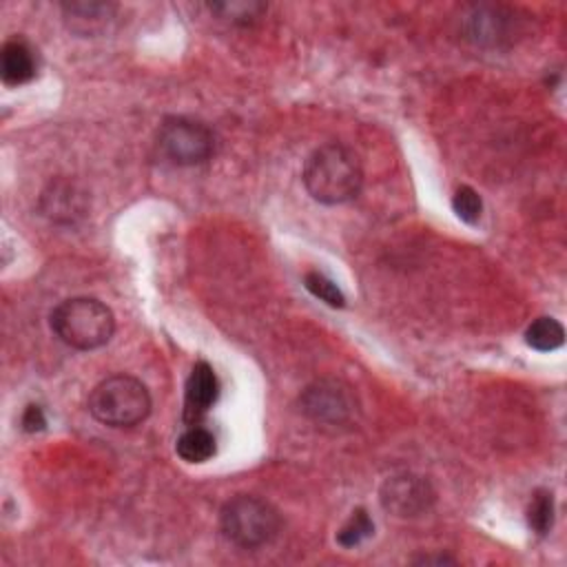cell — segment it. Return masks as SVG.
I'll return each mask as SVG.
<instances>
[{
	"label": "cell",
	"instance_id": "cell-1",
	"mask_svg": "<svg viewBox=\"0 0 567 567\" xmlns=\"http://www.w3.org/2000/svg\"><path fill=\"white\" fill-rule=\"evenodd\" d=\"M301 179L312 199L326 206H337L361 193L363 168L352 148L330 142L308 155Z\"/></svg>",
	"mask_w": 567,
	"mask_h": 567
},
{
	"label": "cell",
	"instance_id": "cell-2",
	"mask_svg": "<svg viewBox=\"0 0 567 567\" xmlns=\"http://www.w3.org/2000/svg\"><path fill=\"white\" fill-rule=\"evenodd\" d=\"M53 334L73 350H95L111 341L115 317L95 297H71L58 303L49 317Z\"/></svg>",
	"mask_w": 567,
	"mask_h": 567
},
{
	"label": "cell",
	"instance_id": "cell-3",
	"mask_svg": "<svg viewBox=\"0 0 567 567\" xmlns=\"http://www.w3.org/2000/svg\"><path fill=\"white\" fill-rule=\"evenodd\" d=\"M89 412L102 425L135 427L151 414V394L140 379L111 374L91 390Z\"/></svg>",
	"mask_w": 567,
	"mask_h": 567
},
{
	"label": "cell",
	"instance_id": "cell-4",
	"mask_svg": "<svg viewBox=\"0 0 567 567\" xmlns=\"http://www.w3.org/2000/svg\"><path fill=\"white\" fill-rule=\"evenodd\" d=\"M224 538L241 549H257L272 543L281 529V516L275 505L259 496L237 494L219 512Z\"/></svg>",
	"mask_w": 567,
	"mask_h": 567
},
{
	"label": "cell",
	"instance_id": "cell-5",
	"mask_svg": "<svg viewBox=\"0 0 567 567\" xmlns=\"http://www.w3.org/2000/svg\"><path fill=\"white\" fill-rule=\"evenodd\" d=\"M157 146L173 164L195 166L215 153V135L195 117L171 115L157 128Z\"/></svg>",
	"mask_w": 567,
	"mask_h": 567
},
{
	"label": "cell",
	"instance_id": "cell-6",
	"mask_svg": "<svg viewBox=\"0 0 567 567\" xmlns=\"http://www.w3.org/2000/svg\"><path fill=\"white\" fill-rule=\"evenodd\" d=\"M301 412L323 425H346L354 419L357 399L352 388L337 379H319L299 396Z\"/></svg>",
	"mask_w": 567,
	"mask_h": 567
},
{
	"label": "cell",
	"instance_id": "cell-7",
	"mask_svg": "<svg viewBox=\"0 0 567 567\" xmlns=\"http://www.w3.org/2000/svg\"><path fill=\"white\" fill-rule=\"evenodd\" d=\"M89 206H91L89 193L75 179H69V177L51 179L38 199L40 213L58 226L80 224L89 215Z\"/></svg>",
	"mask_w": 567,
	"mask_h": 567
},
{
	"label": "cell",
	"instance_id": "cell-8",
	"mask_svg": "<svg viewBox=\"0 0 567 567\" xmlns=\"http://www.w3.org/2000/svg\"><path fill=\"white\" fill-rule=\"evenodd\" d=\"M379 501L385 512L399 518H414L432 507L434 489L423 476L396 474L381 485Z\"/></svg>",
	"mask_w": 567,
	"mask_h": 567
},
{
	"label": "cell",
	"instance_id": "cell-9",
	"mask_svg": "<svg viewBox=\"0 0 567 567\" xmlns=\"http://www.w3.org/2000/svg\"><path fill=\"white\" fill-rule=\"evenodd\" d=\"M463 18L467 38L483 47H496L516 31L514 13L498 4H474Z\"/></svg>",
	"mask_w": 567,
	"mask_h": 567
},
{
	"label": "cell",
	"instance_id": "cell-10",
	"mask_svg": "<svg viewBox=\"0 0 567 567\" xmlns=\"http://www.w3.org/2000/svg\"><path fill=\"white\" fill-rule=\"evenodd\" d=\"M219 396V381L210 363L197 361L184 388V421L197 425Z\"/></svg>",
	"mask_w": 567,
	"mask_h": 567
},
{
	"label": "cell",
	"instance_id": "cell-11",
	"mask_svg": "<svg viewBox=\"0 0 567 567\" xmlns=\"http://www.w3.org/2000/svg\"><path fill=\"white\" fill-rule=\"evenodd\" d=\"M117 4L95 0H71L62 4V20L69 31L82 38H95L115 20Z\"/></svg>",
	"mask_w": 567,
	"mask_h": 567
},
{
	"label": "cell",
	"instance_id": "cell-12",
	"mask_svg": "<svg viewBox=\"0 0 567 567\" xmlns=\"http://www.w3.org/2000/svg\"><path fill=\"white\" fill-rule=\"evenodd\" d=\"M38 62H35V51L31 49L29 42L22 38H11L2 44L0 51V75L4 84L18 86L35 78Z\"/></svg>",
	"mask_w": 567,
	"mask_h": 567
},
{
	"label": "cell",
	"instance_id": "cell-13",
	"mask_svg": "<svg viewBox=\"0 0 567 567\" xmlns=\"http://www.w3.org/2000/svg\"><path fill=\"white\" fill-rule=\"evenodd\" d=\"M175 452L186 463H206L217 452V441L210 430L202 425H190L175 443Z\"/></svg>",
	"mask_w": 567,
	"mask_h": 567
},
{
	"label": "cell",
	"instance_id": "cell-14",
	"mask_svg": "<svg viewBox=\"0 0 567 567\" xmlns=\"http://www.w3.org/2000/svg\"><path fill=\"white\" fill-rule=\"evenodd\" d=\"M525 343L538 352L558 350L565 343V328L554 317H538L527 326Z\"/></svg>",
	"mask_w": 567,
	"mask_h": 567
},
{
	"label": "cell",
	"instance_id": "cell-15",
	"mask_svg": "<svg viewBox=\"0 0 567 567\" xmlns=\"http://www.w3.org/2000/svg\"><path fill=\"white\" fill-rule=\"evenodd\" d=\"M554 494L549 489H536L527 505V525L538 536H545L554 527Z\"/></svg>",
	"mask_w": 567,
	"mask_h": 567
},
{
	"label": "cell",
	"instance_id": "cell-16",
	"mask_svg": "<svg viewBox=\"0 0 567 567\" xmlns=\"http://www.w3.org/2000/svg\"><path fill=\"white\" fill-rule=\"evenodd\" d=\"M374 534V523L368 516V512L363 507L354 509L350 514V518L343 523V527L337 532V543L341 547H357L361 545L365 538H370Z\"/></svg>",
	"mask_w": 567,
	"mask_h": 567
},
{
	"label": "cell",
	"instance_id": "cell-17",
	"mask_svg": "<svg viewBox=\"0 0 567 567\" xmlns=\"http://www.w3.org/2000/svg\"><path fill=\"white\" fill-rule=\"evenodd\" d=\"M303 286L308 288V292H310L312 297L321 299L323 303H328V306H332V308H343V306H346V297H343L341 288H339L332 279H328L323 272H319V270L306 272Z\"/></svg>",
	"mask_w": 567,
	"mask_h": 567
},
{
	"label": "cell",
	"instance_id": "cell-18",
	"mask_svg": "<svg viewBox=\"0 0 567 567\" xmlns=\"http://www.w3.org/2000/svg\"><path fill=\"white\" fill-rule=\"evenodd\" d=\"M208 9L213 13H217L219 18H226V20H233V22H239V24H248L252 20H257L264 11H266V4L261 2H215V4H208Z\"/></svg>",
	"mask_w": 567,
	"mask_h": 567
},
{
	"label": "cell",
	"instance_id": "cell-19",
	"mask_svg": "<svg viewBox=\"0 0 567 567\" xmlns=\"http://www.w3.org/2000/svg\"><path fill=\"white\" fill-rule=\"evenodd\" d=\"M452 208L465 224H476L483 215V199L472 186H458L452 195Z\"/></svg>",
	"mask_w": 567,
	"mask_h": 567
},
{
	"label": "cell",
	"instance_id": "cell-20",
	"mask_svg": "<svg viewBox=\"0 0 567 567\" xmlns=\"http://www.w3.org/2000/svg\"><path fill=\"white\" fill-rule=\"evenodd\" d=\"M20 423H22V430H24V432H40V430H44L47 419H44L42 408H40V405H33V403L27 405L24 412H22Z\"/></svg>",
	"mask_w": 567,
	"mask_h": 567
}]
</instances>
